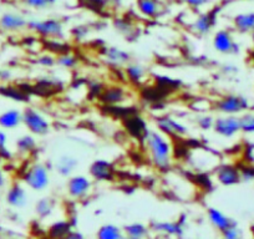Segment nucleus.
Returning <instances> with one entry per match:
<instances>
[{"instance_id":"1","label":"nucleus","mask_w":254,"mask_h":239,"mask_svg":"<svg viewBox=\"0 0 254 239\" xmlns=\"http://www.w3.org/2000/svg\"><path fill=\"white\" fill-rule=\"evenodd\" d=\"M148 157L158 171H170L173 163V147L171 138L157 130H148L143 138Z\"/></svg>"},{"instance_id":"2","label":"nucleus","mask_w":254,"mask_h":239,"mask_svg":"<svg viewBox=\"0 0 254 239\" xmlns=\"http://www.w3.org/2000/svg\"><path fill=\"white\" fill-rule=\"evenodd\" d=\"M20 179L26 188L35 192L45 191L51 182V171L48 165L43 162H31L24 168Z\"/></svg>"},{"instance_id":"3","label":"nucleus","mask_w":254,"mask_h":239,"mask_svg":"<svg viewBox=\"0 0 254 239\" xmlns=\"http://www.w3.org/2000/svg\"><path fill=\"white\" fill-rule=\"evenodd\" d=\"M28 30L46 40H61L65 36V24L58 18L29 19Z\"/></svg>"},{"instance_id":"4","label":"nucleus","mask_w":254,"mask_h":239,"mask_svg":"<svg viewBox=\"0 0 254 239\" xmlns=\"http://www.w3.org/2000/svg\"><path fill=\"white\" fill-rule=\"evenodd\" d=\"M23 126L29 133L36 137H44L51 132L50 120L33 106H28L23 110Z\"/></svg>"},{"instance_id":"5","label":"nucleus","mask_w":254,"mask_h":239,"mask_svg":"<svg viewBox=\"0 0 254 239\" xmlns=\"http://www.w3.org/2000/svg\"><path fill=\"white\" fill-rule=\"evenodd\" d=\"M213 109L219 115H236L241 116L244 112L251 111L252 105L246 96L239 94H227L219 97L213 105Z\"/></svg>"},{"instance_id":"6","label":"nucleus","mask_w":254,"mask_h":239,"mask_svg":"<svg viewBox=\"0 0 254 239\" xmlns=\"http://www.w3.org/2000/svg\"><path fill=\"white\" fill-rule=\"evenodd\" d=\"M155 125L156 130L160 131L161 133L167 136L171 140L172 138H183L188 136V132H190L185 123L181 122L180 120L175 119L173 116H170V115H161V116L156 117Z\"/></svg>"},{"instance_id":"7","label":"nucleus","mask_w":254,"mask_h":239,"mask_svg":"<svg viewBox=\"0 0 254 239\" xmlns=\"http://www.w3.org/2000/svg\"><path fill=\"white\" fill-rule=\"evenodd\" d=\"M214 133L219 137L233 138L242 133L241 117L236 115H218L214 117L213 128Z\"/></svg>"},{"instance_id":"8","label":"nucleus","mask_w":254,"mask_h":239,"mask_svg":"<svg viewBox=\"0 0 254 239\" xmlns=\"http://www.w3.org/2000/svg\"><path fill=\"white\" fill-rule=\"evenodd\" d=\"M212 46L222 55H237L241 50L239 44L234 39L233 33L228 29H219L212 36Z\"/></svg>"},{"instance_id":"9","label":"nucleus","mask_w":254,"mask_h":239,"mask_svg":"<svg viewBox=\"0 0 254 239\" xmlns=\"http://www.w3.org/2000/svg\"><path fill=\"white\" fill-rule=\"evenodd\" d=\"M92 191V179L90 176L75 173L67 178L66 192L71 198L82 199Z\"/></svg>"},{"instance_id":"10","label":"nucleus","mask_w":254,"mask_h":239,"mask_svg":"<svg viewBox=\"0 0 254 239\" xmlns=\"http://www.w3.org/2000/svg\"><path fill=\"white\" fill-rule=\"evenodd\" d=\"M89 176L97 182H112L116 178L117 171L114 162L106 158H97L90 163Z\"/></svg>"},{"instance_id":"11","label":"nucleus","mask_w":254,"mask_h":239,"mask_svg":"<svg viewBox=\"0 0 254 239\" xmlns=\"http://www.w3.org/2000/svg\"><path fill=\"white\" fill-rule=\"evenodd\" d=\"M214 178L221 186L232 187L242 182V171L233 163H222L214 171Z\"/></svg>"},{"instance_id":"12","label":"nucleus","mask_w":254,"mask_h":239,"mask_svg":"<svg viewBox=\"0 0 254 239\" xmlns=\"http://www.w3.org/2000/svg\"><path fill=\"white\" fill-rule=\"evenodd\" d=\"M29 19L19 11H5L0 15V30L5 33H20L28 29Z\"/></svg>"},{"instance_id":"13","label":"nucleus","mask_w":254,"mask_h":239,"mask_svg":"<svg viewBox=\"0 0 254 239\" xmlns=\"http://www.w3.org/2000/svg\"><path fill=\"white\" fill-rule=\"evenodd\" d=\"M217 23V14L212 10L202 11L190 21V29L197 35H208L213 31Z\"/></svg>"},{"instance_id":"14","label":"nucleus","mask_w":254,"mask_h":239,"mask_svg":"<svg viewBox=\"0 0 254 239\" xmlns=\"http://www.w3.org/2000/svg\"><path fill=\"white\" fill-rule=\"evenodd\" d=\"M127 100V91L122 86L112 85V86H105L102 92L99 96V101L106 107L121 106Z\"/></svg>"},{"instance_id":"15","label":"nucleus","mask_w":254,"mask_h":239,"mask_svg":"<svg viewBox=\"0 0 254 239\" xmlns=\"http://www.w3.org/2000/svg\"><path fill=\"white\" fill-rule=\"evenodd\" d=\"M6 203L14 208H23L28 203V191L23 182H14L8 187L5 193Z\"/></svg>"},{"instance_id":"16","label":"nucleus","mask_w":254,"mask_h":239,"mask_svg":"<svg viewBox=\"0 0 254 239\" xmlns=\"http://www.w3.org/2000/svg\"><path fill=\"white\" fill-rule=\"evenodd\" d=\"M102 56L110 65L117 67H125L128 62L132 61L131 54L120 46H106L102 50Z\"/></svg>"},{"instance_id":"17","label":"nucleus","mask_w":254,"mask_h":239,"mask_svg":"<svg viewBox=\"0 0 254 239\" xmlns=\"http://www.w3.org/2000/svg\"><path fill=\"white\" fill-rule=\"evenodd\" d=\"M79 160L72 155H61L54 162V170L59 176L69 178L70 176L75 175L79 168Z\"/></svg>"},{"instance_id":"18","label":"nucleus","mask_w":254,"mask_h":239,"mask_svg":"<svg viewBox=\"0 0 254 239\" xmlns=\"http://www.w3.org/2000/svg\"><path fill=\"white\" fill-rule=\"evenodd\" d=\"M38 147L39 143L36 140V136L29 132L19 136L14 142V152L21 157H28V156L33 155L38 150Z\"/></svg>"},{"instance_id":"19","label":"nucleus","mask_w":254,"mask_h":239,"mask_svg":"<svg viewBox=\"0 0 254 239\" xmlns=\"http://www.w3.org/2000/svg\"><path fill=\"white\" fill-rule=\"evenodd\" d=\"M23 126V111L15 107L5 110L0 114V128L13 131Z\"/></svg>"},{"instance_id":"20","label":"nucleus","mask_w":254,"mask_h":239,"mask_svg":"<svg viewBox=\"0 0 254 239\" xmlns=\"http://www.w3.org/2000/svg\"><path fill=\"white\" fill-rule=\"evenodd\" d=\"M233 30L242 35H249L254 30V11L238 13L232 19Z\"/></svg>"},{"instance_id":"21","label":"nucleus","mask_w":254,"mask_h":239,"mask_svg":"<svg viewBox=\"0 0 254 239\" xmlns=\"http://www.w3.org/2000/svg\"><path fill=\"white\" fill-rule=\"evenodd\" d=\"M138 14L146 19H156L161 15L163 5L160 0H136Z\"/></svg>"},{"instance_id":"22","label":"nucleus","mask_w":254,"mask_h":239,"mask_svg":"<svg viewBox=\"0 0 254 239\" xmlns=\"http://www.w3.org/2000/svg\"><path fill=\"white\" fill-rule=\"evenodd\" d=\"M125 75H126V77L131 84L142 85L147 80L148 71L140 62L130 61L125 66Z\"/></svg>"},{"instance_id":"23","label":"nucleus","mask_w":254,"mask_h":239,"mask_svg":"<svg viewBox=\"0 0 254 239\" xmlns=\"http://www.w3.org/2000/svg\"><path fill=\"white\" fill-rule=\"evenodd\" d=\"M126 130L128 131L131 136L133 137H138L143 141L145 138L146 133L148 132V127H147V123L145 122V120L140 116H127L126 119Z\"/></svg>"},{"instance_id":"24","label":"nucleus","mask_w":254,"mask_h":239,"mask_svg":"<svg viewBox=\"0 0 254 239\" xmlns=\"http://www.w3.org/2000/svg\"><path fill=\"white\" fill-rule=\"evenodd\" d=\"M208 218L209 221H211V223L221 232H223L224 229H227L228 227H231L232 224H234L232 219H229L223 212H221L217 208L208 209Z\"/></svg>"},{"instance_id":"25","label":"nucleus","mask_w":254,"mask_h":239,"mask_svg":"<svg viewBox=\"0 0 254 239\" xmlns=\"http://www.w3.org/2000/svg\"><path fill=\"white\" fill-rule=\"evenodd\" d=\"M56 65L60 66L61 69L71 71L79 66V59L76 55L71 54L70 51H64L56 56Z\"/></svg>"},{"instance_id":"26","label":"nucleus","mask_w":254,"mask_h":239,"mask_svg":"<svg viewBox=\"0 0 254 239\" xmlns=\"http://www.w3.org/2000/svg\"><path fill=\"white\" fill-rule=\"evenodd\" d=\"M14 156V151L9 147V136L5 130L0 128V160L9 161Z\"/></svg>"},{"instance_id":"27","label":"nucleus","mask_w":254,"mask_h":239,"mask_svg":"<svg viewBox=\"0 0 254 239\" xmlns=\"http://www.w3.org/2000/svg\"><path fill=\"white\" fill-rule=\"evenodd\" d=\"M97 238L99 239H124L121 233V229L112 224L102 226L97 232Z\"/></svg>"},{"instance_id":"28","label":"nucleus","mask_w":254,"mask_h":239,"mask_svg":"<svg viewBox=\"0 0 254 239\" xmlns=\"http://www.w3.org/2000/svg\"><path fill=\"white\" fill-rule=\"evenodd\" d=\"M59 0H21V3L33 10H45L58 4Z\"/></svg>"},{"instance_id":"29","label":"nucleus","mask_w":254,"mask_h":239,"mask_svg":"<svg viewBox=\"0 0 254 239\" xmlns=\"http://www.w3.org/2000/svg\"><path fill=\"white\" fill-rule=\"evenodd\" d=\"M242 132L247 135H254V111H247L241 115Z\"/></svg>"},{"instance_id":"30","label":"nucleus","mask_w":254,"mask_h":239,"mask_svg":"<svg viewBox=\"0 0 254 239\" xmlns=\"http://www.w3.org/2000/svg\"><path fill=\"white\" fill-rule=\"evenodd\" d=\"M69 233H70V226L69 223H65V222H60V223L54 224L50 229L51 238H55V239H64Z\"/></svg>"},{"instance_id":"31","label":"nucleus","mask_w":254,"mask_h":239,"mask_svg":"<svg viewBox=\"0 0 254 239\" xmlns=\"http://www.w3.org/2000/svg\"><path fill=\"white\" fill-rule=\"evenodd\" d=\"M54 201L49 197H44L36 203V213L40 217H46L53 212Z\"/></svg>"},{"instance_id":"32","label":"nucleus","mask_w":254,"mask_h":239,"mask_svg":"<svg viewBox=\"0 0 254 239\" xmlns=\"http://www.w3.org/2000/svg\"><path fill=\"white\" fill-rule=\"evenodd\" d=\"M125 231H126L127 237H130V238H135V239H142L143 237L146 236V233H147V228L140 223L130 224V226L126 227V229H125Z\"/></svg>"},{"instance_id":"33","label":"nucleus","mask_w":254,"mask_h":239,"mask_svg":"<svg viewBox=\"0 0 254 239\" xmlns=\"http://www.w3.org/2000/svg\"><path fill=\"white\" fill-rule=\"evenodd\" d=\"M214 116L209 114H201L196 117V125L199 130L209 131L213 128Z\"/></svg>"},{"instance_id":"34","label":"nucleus","mask_w":254,"mask_h":239,"mask_svg":"<svg viewBox=\"0 0 254 239\" xmlns=\"http://www.w3.org/2000/svg\"><path fill=\"white\" fill-rule=\"evenodd\" d=\"M180 1L192 10L201 11L211 4L212 0H180Z\"/></svg>"},{"instance_id":"35","label":"nucleus","mask_w":254,"mask_h":239,"mask_svg":"<svg viewBox=\"0 0 254 239\" xmlns=\"http://www.w3.org/2000/svg\"><path fill=\"white\" fill-rule=\"evenodd\" d=\"M156 229L161 232H165L168 234H177L181 232L180 226L177 223H157L156 224Z\"/></svg>"},{"instance_id":"36","label":"nucleus","mask_w":254,"mask_h":239,"mask_svg":"<svg viewBox=\"0 0 254 239\" xmlns=\"http://www.w3.org/2000/svg\"><path fill=\"white\" fill-rule=\"evenodd\" d=\"M222 233H223L224 239H241L242 238V231L236 226V224H232L231 227L224 229Z\"/></svg>"},{"instance_id":"37","label":"nucleus","mask_w":254,"mask_h":239,"mask_svg":"<svg viewBox=\"0 0 254 239\" xmlns=\"http://www.w3.org/2000/svg\"><path fill=\"white\" fill-rule=\"evenodd\" d=\"M36 64L44 67H51L54 66V65H56V58L49 55V54H44V55H41L40 58L36 60Z\"/></svg>"},{"instance_id":"38","label":"nucleus","mask_w":254,"mask_h":239,"mask_svg":"<svg viewBox=\"0 0 254 239\" xmlns=\"http://www.w3.org/2000/svg\"><path fill=\"white\" fill-rule=\"evenodd\" d=\"M0 94L5 95L6 97L14 96L15 100H24V92L21 90L13 89V87H4V89L0 90Z\"/></svg>"},{"instance_id":"39","label":"nucleus","mask_w":254,"mask_h":239,"mask_svg":"<svg viewBox=\"0 0 254 239\" xmlns=\"http://www.w3.org/2000/svg\"><path fill=\"white\" fill-rule=\"evenodd\" d=\"M115 25H120V26H124V30L120 31V34H124V35H130L132 34V25L130 24V21H126V20H116L115 21Z\"/></svg>"},{"instance_id":"40","label":"nucleus","mask_w":254,"mask_h":239,"mask_svg":"<svg viewBox=\"0 0 254 239\" xmlns=\"http://www.w3.org/2000/svg\"><path fill=\"white\" fill-rule=\"evenodd\" d=\"M8 186V176H6V172L0 167V192L5 189V187Z\"/></svg>"},{"instance_id":"41","label":"nucleus","mask_w":254,"mask_h":239,"mask_svg":"<svg viewBox=\"0 0 254 239\" xmlns=\"http://www.w3.org/2000/svg\"><path fill=\"white\" fill-rule=\"evenodd\" d=\"M86 5L94 6V8H101L104 6L105 0H82Z\"/></svg>"},{"instance_id":"42","label":"nucleus","mask_w":254,"mask_h":239,"mask_svg":"<svg viewBox=\"0 0 254 239\" xmlns=\"http://www.w3.org/2000/svg\"><path fill=\"white\" fill-rule=\"evenodd\" d=\"M64 239H84V237L77 233V232H70Z\"/></svg>"},{"instance_id":"43","label":"nucleus","mask_w":254,"mask_h":239,"mask_svg":"<svg viewBox=\"0 0 254 239\" xmlns=\"http://www.w3.org/2000/svg\"><path fill=\"white\" fill-rule=\"evenodd\" d=\"M249 35H251V40H252V44H253V46H254V30L252 31V33L249 34Z\"/></svg>"},{"instance_id":"44","label":"nucleus","mask_w":254,"mask_h":239,"mask_svg":"<svg viewBox=\"0 0 254 239\" xmlns=\"http://www.w3.org/2000/svg\"><path fill=\"white\" fill-rule=\"evenodd\" d=\"M124 239H135V238H130V237H126V238H124Z\"/></svg>"},{"instance_id":"45","label":"nucleus","mask_w":254,"mask_h":239,"mask_svg":"<svg viewBox=\"0 0 254 239\" xmlns=\"http://www.w3.org/2000/svg\"><path fill=\"white\" fill-rule=\"evenodd\" d=\"M253 62H254V56H253Z\"/></svg>"}]
</instances>
